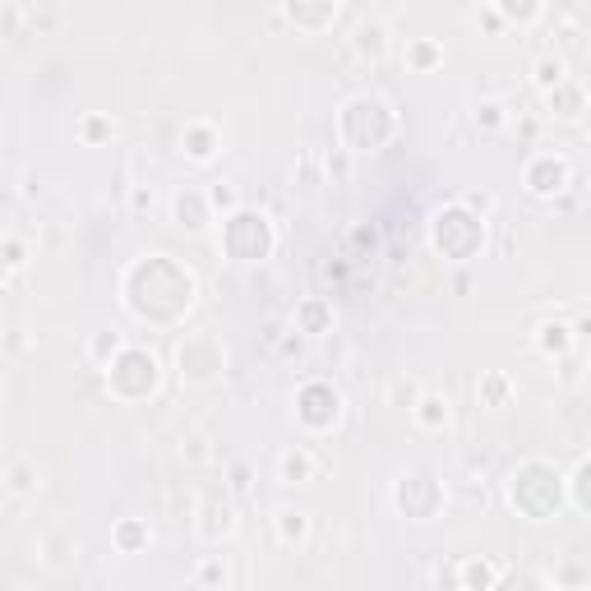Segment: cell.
I'll list each match as a JSON object with an SVG mask.
<instances>
[{"mask_svg":"<svg viewBox=\"0 0 591 591\" xmlns=\"http://www.w3.org/2000/svg\"><path fill=\"white\" fill-rule=\"evenodd\" d=\"M125 305L144 324H176L194 305V273L176 264L171 254H144L139 264L125 268Z\"/></svg>","mask_w":591,"mask_h":591,"instance_id":"1","label":"cell"},{"mask_svg":"<svg viewBox=\"0 0 591 591\" xmlns=\"http://www.w3.org/2000/svg\"><path fill=\"white\" fill-rule=\"evenodd\" d=\"M398 130V116L384 97L374 93H356L342 102L338 111V144L351 148V153H365V148H384Z\"/></svg>","mask_w":591,"mask_h":591,"instance_id":"2","label":"cell"},{"mask_svg":"<svg viewBox=\"0 0 591 591\" xmlns=\"http://www.w3.org/2000/svg\"><path fill=\"white\" fill-rule=\"evenodd\" d=\"M564 476H559L550 462L531 458L522 462V467H513V476H508V499H513V508L518 513H527L531 522H550L564 508Z\"/></svg>","mask_w":591,"mask_h":591,"instance_id":"3","label":"cell"},{"mask_svg":"<svg viewBox=\"0 0 591 591\" xmlns=\"http://www.w3.org/2000/svg\"><path fill=\"white\" fill-rule=\"evenodd\" d=\"M107 388L121 402H144L162 388V361L148 347H121L107 365Z\"/></svg>","mask_w":591,"mask_h":591,"instance_id":"4","label":"cell"},{"mask_svg":"<svg viewBox=\"0 0 591 591\" xmlns=\"http://www.w3.org/2000/svg\"><path fill=\"white\" fill-rule=\"evenodd\" d=\"M273 245H278V231L259 208H236L222 218V254L236 264H259L273 254Z\"/></svg>","mask_w":591,"mask_h":591,"instance_id":"5","label":"cell"},{"mask_svg":"<svg viewBox=\"0 0 591 591\" xmlns=\"http://www.w3.org/2000/svg\"><path fill=\"white\" fill-rule=\"evenodd\" d=\"M435 250L444 254V259H453V264H467V259H476V254L485 250V218L481 213H471L467 204H453V208H439L435 213Z\"/></svg>","mask_w":591,"mask_h":591,"instance_id":"6","label":"cell"},{"mask_svg":"<svg viewBox=\"0 0 591 591\" xmlns=\"http://www.w3.org/2000/svg\"><path fill=\"white\" fill-rule=\"evenodd\" d=\"M176 370H181V384H194V388L222 379V370H227V347H222V338L208 333V328L185 333V338L176 342Z\"/></svg>","mask_w":591,"mask_h":591,"instance_id":"7","label":"cell"},{"mask_svg":"<svg viewBox=\"0 0 591 591\" xmlns=\"http://www.w3.org/2000/svg\"><path fill=\"white\" fill-rule=\"evenodd\" d=\"M296 421L310 435H328L342 421V393L333 384H324V379H305L296 388Z\"/></svg>","mask_w":591,"mask_h":591,"instance_id":"8","label":"cell"},{"mask_svg":"<svg viewBox=\"0 0 591 591\" xmlns=\"http://www.w3.org/2000/svg\"><path fill=\"white\" fill-rule=\"evenodd\" d=\"M393 504H398V513H407L411 522H430L439 513V504H444V485H439L430 471H411V476H402V481L393 485Z\"/></svg>","mask_w":591,"mask_h":591,"instance_id":"9","label":"cell"},{"mask_svg":"<svg viewBox=\"0 0 591 591\" xmlns=\"http://www.w3.org/2000/svg\"><path fill=\"white\" fill-rule=\"evenodd\" d=\"M522 185H527L531 199H555L568 190V162L559 153H536L522 171Z\"/></svg>","mask_w":591,"mask_h":591,"instance_id":"10","label":"cell"},{"mask_svg":"<svg viewBox=\"0 0 591 591\" xmlns=\"http://www.w3.org/2000/svg\"><path fill=\"white\" fill-rule=\"evenodd\" d=\"M194 531L204 536L208 545H222L236 536V504L227 495H208L199 504V518H194Z\"/></svg>","mask_w":591,"mask_h":591,"instance_id":"11","label":"cell"},{"mask_svg":"<svg viewBox=\"0 0 591 591\" xmlns=\"http://www.w3.org/2000/svg\"><path fill=\"white\" fill-rule=\"evenodd\" d=\"M213 199H208V190H176L171 194V218H176V227L190 231V236H199V231H208V222H213Z\"/></svg>","mask_w":591,"mask_h":591,"instance_id":"12","label":"cell"},{"mask_svg":"<svg viewBox=\"0 0 591 591\" xmlns=\"http://www.w3.org/2000/svg\"><path fill=\"white\" fill-rule=\"evenodd\" d=\"M338 10H342V0H282L287 24L301 28V33H324V28H333Z\"/></svg>","mask_w":591,"mask_h":591,"instance_id":"13","label":"cell"},{"mask_svg":"<svg viewBox=\"0 0 591 591\" xmlns=\"http://www.w3.org/2000/svg\"><path fill=\"white\" fill-rule=\"evenodd\" d=\"M222 148V134L213 121H185L181 130V153L190 157V162H213Z\"/></svg>","mask_w":591,"mask_h":591,"instance_id":"14","label":"cell"},{"mask_svg":"<svg viewBox=\"0 0 591 591\" xmlns=\"http://www.w3.org/2000/svg\"><path fill=\"white\" fill-rule=\"evenodd\" d=\"M573 342H578V328L564 324V319H545V324L536 328V351H541V356H550V361H564V356H573Z\"/></svg>","mask_w":591,"mask_h":591,"instance_id":"15","label":"cell"},{"mask_svg":"<svg viewBox=\"0 0 591 591\" xmlns=\"http://www.w3.org/2000/svg\"><path fill=\"white\" fill-rule=\"evenodd\" d=\"M296 333H305V338H324V333H333V301H324V296H305V301L296 305Z\"/></svg>","mask_w":591,"mask_h":591,"instance_id":"16","label":"cell"},{"mask_svg":"<svg viewBox=\"0 0 591 591\" xmlns=\"http://www.w3.org/2000/svg\"><path fill=\"white\" fill-rule=\"evenodd\" d=\"M545 107H550V116H559V121H578L582 111H587V88L573 84V79H564L559 88L545 93Z\"/></svg>","mask_w":591,"mask_h":591,"instance_id":"17","label":"cell"},{"mask_svg":"<svg viewBox=\"0 0 591 591\" xmlns=\"http://www.w3.org/2000/svg\"><path fill=\"white\" fill-rule=\"evenodd\" d=\"M411 416H416V425H421V430L439 435V430H448V421H453V402H448L444 393H421V398H416V407H411Z\"/></svg>","mask_w":591,"mask_h":591,"instance_id":"18","label":"cell"},{"mask_svg":"<svg viewBox=\"0 0 591 591\" xmlns=\"http://www.w3.org/2000/svg\"><path fill=\"white\" fill-rule=\"evenodd\" d=\"M314 471H319V462H314V453L305 444L287 448L278 458V481L282 485H310L314 481Z\"/></svg>","mask_w":591,"mask_h":591,"instance_id":"19","label":"cell"},{"mask_svg":"<svg viewBox=\"0 0 591 591\" xmlns=\"http://www.w3.org/2000/svg\"><path fill=\"white\" fill-rule=\"evenodd\" d=\"M273 527H278V541L282 545H305V541H310V531H314V522H310L305 508H282Z\"/></svg>","mask_w":591,"mask_h":591,"instance_id":"20","label":"cell"},{"mask_svg":"<svg viewBox=\"0 0 591 591\" xmlns=\"http://www.w3.org/2000/svg\"><path fill=\"white\" fill-rule=\"evenodd\" d=\"M111 541H116L121 555H139V550H148L153 531H148V522H139V518H121L116 522V531H111Z\"/></svg>","mask_w":591,"mask_h":591,"instance_id":"21","label":"cell"},{"mask_svg":"<svg viewBox=\"0 0 591 591\" xmlns=\"http://www.w3.org/2000/svg\"><path fill=\"white\" fill-rule=\"evenodd\" d=\"M351 47H356L361 61H384L388 56V28L384 24H361L356 37H351Z\"/></svg>","mask_w":591,"mask_h":591,"instance_id":"22","label":"cell"},{"mask_svg":"<svg viewBox=\"0 0 591 591\" xmlns=\"http://www.w3.org/2000/svg\"><path fill=\"white\" fill-rule=\"evenodd\" d=\"M37 462L33 458H14L10 467H5V490H10L14 499H24V495H37Z\"/></svg>","mask_w":591,"mask_h":591,"instance_id":"23","label":"cell"},{"mask_svg":"<svg viewBox=\"0 0 591 591\" xmlns=\"http://www.w3.org/2000/svg\"><path fill=\"white\" fill-rule=\"evenodd\" d=\"M407 65L416 74H435L444 65V47L430 42V37H416V42H407Z\"/></svg>","mask_w":591,"mask_h":591,"instance_id":"24","label":"cell"},{"mask_svg":"<svg viewBox=\"0 0 591 591\" xmlns=\"http://www.w3.org/2000/svg\"><path fill=\"white\" fill-rule=\"evenodd\" d=\"M495 10L504 14V24L531 28V24H536V19L545 14V0H495Z\"/></svg>","mask_w":591,"mask_h":591,"instance_id":"25","label":"cell"},{"mask_svg":"<svg viewBox=\"0 0 591 591\" xmlns=\"http://www.w3.org/2000/svg\"><path fill=\"white\" fill-rule=\"evenodd\" d=\"M564 79H568V61H564V56H541V61L531 65V84L541 88V93L559 88Z\"/></svg>","mask_w":591,"mask_h":591,"instance_id":"26","label":"cell"},{"mask_svg":"<svg viewBox=\"0 0 591 591\" xmlns=\"http://www.w3.org/2000/svg\"><path fill=\"white\" fill-rule=\"evenodd\" d=\"M508 107L499 102V97H481L476 102V130H485V134H499V130H508Z\"/></svg>","mask_w":591,"mask_h":591,"instance_id":"27","label":"cell"},{"mask_svg":"<svg viewBox=\"0 0 591 591\" xmlns=\"http://www.w3.org/2000/svg\"><path fill=\"white\" fill-rule=\"evenodd\" d=\"M476 393H481L490 407H508V398H513V384H508V374H485L481 384H476Z\"/></svg>","mask_w":591,"mask_h":591,"instance_id":"28","label":"cell"},{"mask_svg":"<svg viewBox=\"0 0 591 591\" xmlns=\"http://www.w3.org/2000/svg\"><path fill=\"white\" fill-rule=\"evenodd\" d=\"M568 495H573V504H578L582 513H591V458L582 462L578 471H573V481H568Z\"/></svg>","mask_w":591,"mask_h":591,"instance_id":"29","label":"cell"},{"mask_svg":"<svg viewBox=\"0 0 591 591\" xmlns=\"http://www.w3.org/2000/svg\"><path fill=\"white\" fill-rule=\"evenodd\" d=\"M121 347H125V342L116 338V333H97V338H93V347H88V356H93V365H102V370H107V365H111V356H116Z\"/></svg>","mask_w":591,"mask_h":591,"instance_id":"30","label":"cell"},{"mask_svg":"<svg viewBox=\"0 0 591 591\" xmlns=\"http://www.w3.org/2000/svg\"><path fill=\"white\" fill-rule=\"evenodd\" d=\"M79 139H84V144H102V139H111V121L107 116H84V121H79Z\"/></svg>","mask_w":591,"mask_h":591,"instance_id":"31","label":"cell"},{"mask_svg":"<svg viewBox=\"0 0 591 591\" xmlns=\"http://www.w3.org/2000/svg\"><path fill=\"white\" fill-rule=\"evenodd\" d=\"M194 582H199V587H227V568H222L218 559H204V564L194 568Z\"/></svg>","mask_w":591,"mask_h":591,"instance_id":"32","label":"cell"},{"mask_svg":"<svg viewBox=\"0 0 591 591\" xmlns=\"http://www.w3.org/2000/svg\"><path fill=\"white\" fill-rule=\"evenodd\" d=\"M324 171H328V176H333V181H347V176H351V148H333V153H328L324 157Z\"/></svg>","mask_w":591,"mask_h":591,"instance_id":"33","label":"cell"},{"mask_svg":"<svg viewBox=\"0 0 591 591\" xmlns=\"http://www.w3.org/2000/svg\"><path fill=\"white\" fill-rule=\"evenodd\" d=\"M208 199H213V208H222V213H236V208H241L236 204V185L231 181H213L208 185Z\"/></svg>","mask_w":591,"mask_h":591,"instance_id":"34","label":"cell"},{"mask_svg":"<svg viewBox=\"0 0 591 591\" xmlns=\"http://www.w3.org/2000/svg\"><path fill=\"white\" fill-rule=\"evenodd\" d=\"M462 582H467V587H495L499 573H495V568H485V564H476V559H471V564H462Z\"/></svg>","mask_w":591,"mask_h":591,"instance_id":"35","label":"cell"},{"mask_svg":"<svg viewBox=\"0 0 591 591\" xmlns=\"http://www.w3.org/2000/svg\"><path fill=\"white\" fill-rule=\"evenodd\" d=\"M153 208H157L153 185H134V190H130V213H139V218H144V213H153Z\"/></svg>","mask_w":591,"mask_h":591,"instance_id":"36","label":"cell"},{"mask_svg":"<svg viewBox=\"0 0 591 591\" xmlns=\"http://www.w3.org/2000/svg\"><path fill=\"white\" fill-rule=\"evenodd\" d=\"M24 264H28L24 241H19V236H5V268H10V273H19Z\"/></svg>","mask_w":591,"mask_h":591,"instance_id":"37","label":"cell"},{"mask_svg":"<svg viewBox=\"0 0 591 591\" xmlns=\"http://www.w3.org/2000/svg\"><path fill=\"white\" fill-rule=\"evenodd\" d=\"M181 458H190V462H208V458H213V448H208V439H204V435H190V439L181 444Z\"/></svg>","mask_w":591,"mask_h":591,"instance_id":"38","label":"cell"},{"mask_svg":"<svg viewBox=\"0 0 591 591\" xmlns=\"http://www.w3.org/2000/svg\"><path fill=\"white\" fill-rule=\"evenodd\" d=\"M393 398H398L402 402V407H416V398H421V388H416V384H407V379H398V384H393Z\"/></svg>","mask_w":591,"mask_h":591,"instance_id":"39","label":"cell"},{"mask_svg":"<svg viewBox=\"0 0 591 591\" xmlns=\"http://www.w3.org/2000/svg\"><path fill=\"white\" fill-rule=\"evenodd\" d=\"M462 204H467L471 213H481V218H485V213L495 208V199H490V194H462Z\"/></svg>","mask_w":591,"mask_h":591,"instance_id":"40","label":"cell"},{"mask_svg":"<svg viewBox=\"0 0 591 591\" xmlns=\"http://www.w3.org/2000/svg\"><path fill=\"white\" fill-rule=\"evenodd\" d=\"M481 28H485V33H490V37H495V33H504V14H499L495 5H490V10L481 14Z\"/></svg>","mask_w":591,"mask_h":591,"instance_id":"41","label":"cell"},{"mask_svg":"<svg viewBox=\"0 0 591 591\" xmlns=\"http://www.w3.org/2000/svg\"><path fill=\"white\" fill-rule=\"evenodd\" d=\"M231 490H250V467H245V462L231 467Z\"/></svg>","mask_w":591,"mask_h":591,"instance_id":"42","label":"cell"},{"mask_svg":"<svg viewBox=\"0 0 591 591\" xmlns=\"http://www.w3.org/2000/svg\"><path fill=\"white\" fill-rule=\"evenodd\" d=\"M573 328H578V338H591V319H578Z\"/></svg>","mask_w":591,"mask_h":591,"instance_id":"43","label":"cell"}]
</instances>
